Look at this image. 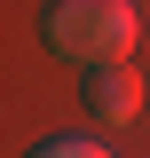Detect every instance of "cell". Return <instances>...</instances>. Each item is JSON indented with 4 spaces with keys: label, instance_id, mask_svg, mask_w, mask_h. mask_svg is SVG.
Instances as JSON below:
<instances>
[{
    "label": "cell",
    "instance_id": "1",
    "mask_svg": "<svg viewBox=\"0 0 150 158\" xmlns=\"http://www.w3.org/2000/svg\"><path fill=\"white\" fill-rule=\"evenodd\" d=\"M40 32H48V48H56L63 63H119L134 48V0H48L40 8Z\"/></svg>",
    "mask_w": 150,
    "mask_h": 158
},
{
    "label": "cell",
    "instance_id": "2",
    "mask_svg": "<svg viewBox=\"0 0 150 158\" xmlns=\"http://www.w3.org/2000/svg\"><path fill=\"white\" fill-rule=\"evenodd\" d=\"M87 111L103 118V127H127V118L142 111V79H134L127 56H119V63H95V79H87Z\"/></svg>",
    "mask_w": 150,
    "mask_h": 158
},
{
    "label": "cell",
    "instance_id": "3",
    "mask_svg": "<svg viewBox=\"0 0 150 158\" xmlns=\"http://www.w3.org/2000/svg\"><path fill=\"white\" fill-rule=\"evenodd\" d=\"M40 158H103L111 142H95V135H48V142H32Z\"/></svg>",
    "mask_w": 150,
    "mask_h": 158
}]
</instances>
